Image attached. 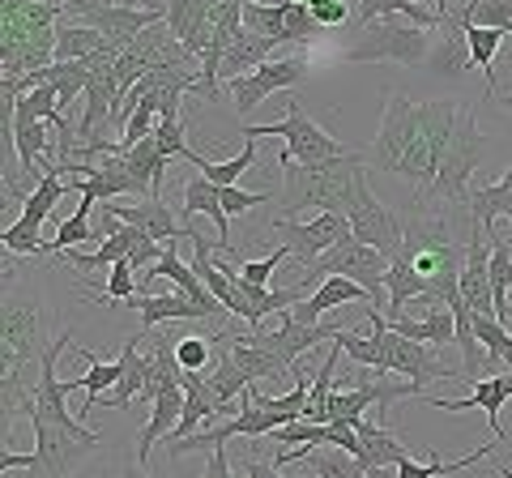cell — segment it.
<instances>
[{
  "instance_id": "obj_39",
  "label": "cell",
  "mask_w": 512,
  "mask_h": 478,
  "mask_svg": "<svg viewBox=\"0 0 512 478\" xmlns=\"http://www.w3.org/2000/svg\"><path fill=\"white\" fill-rule=\"evenodd\" d=\"M414 299H431L427 282L414 274L402 257H393V265H389V304H384V308H389V316H402L406 304H414Z\"/></svg>"
},
{
  "instance_id": "obj_16",
  "label": "cell",
  "mask_w": 512,
  "mask_h": 478,
  "mask_svg": "<svg viewBox=\"0 0 512 478\" xmlns=\"http://www.w3.org/2000/svg\"><path fill=\"white\" fill-rule=\"evenodd\" d=\"M384 372L393 376H410L414 385H427V380H461L457 368H444V363L431 355V346L410 342L402 333H393L389 321H384Z\"/></svg>"
},
{
  "instance_id": "obj_48",
  "label": "cell",
  "mask_w": 512,
  "mask_h": 478,
  "mask_svg": "<svg viewBox=\"0 0 512 478\" xmlns=\"http://www.w3.org/2000/svg\"><path fill=\"white\" fill-rule=\"evenodd\" d=\"M269 440H274V444H308V449H316V444H329L325 423H308V419H295V423L278 427Z\"/></svg>"
},
{
  "instance_id": "obj_41",
  "label": "cell",
  "mask_w": 512,
  "mask_h": 478,
  "mask_svg": "<svg viewBox=\"0 0 512 478\" xmlns=\"http://www.w3.org/2000/svg\"><path fill=\"white\" fill-rule=\"evenodd\" d=\"M474 338L483 342L495 368H512V329L500 325V316H478L474 312Z\"/></svg>"
},
{
  "instance_id": "obj_60",
  "label": "cell",
  "mask_w": 512,
  "mask_h": 478,
  "mask_svg": "<svg viewBox=\"0 0 512 478\" xmlns=\"http://www.w3.org/2000/svg\"><path fill=\"white\" fill-rule=\"evenodd\" d=\"M222 5H248V0H222Z\"/></svg>"
},
{
  "instance_id": "obj_1",
  "label": "cell",
  "mask_w": 512,
  "mask_h": 478,
  "mask_svg": "<svg viewBox=\"0 0 512 478\" xmlns=\"http://www.w3.org/2000/svg\"><path fill=\"white\" fill-rule=\"evenodd\" d=\"M406 222V239H402V257L414 274L427 282V295L436 304L457 308L461 304V269H466V244L453 235L448 218L436 205H410Z\"/></svg>"
},
{
  "instance_id": "obj_26",
  "label": "cell",
  "mask_w": 512,
  "mask_h": 478,
  "mask_svg": "<svg viewBox=\"0 0 512 478\" xmlns=\"http://www.w3.org/2000/svg\"><path fill=\"white\" fill-rule=\"evenodd\" d=\"M141 333H133V338L124 342L120 350V385L107 393V406L111 410H128L141 397V389H146V376H150V355H141L137 350Z\"/></svg>"
},
{
  "instance_id": "obj_55",
  "label": "cell",
  "mask_w": 512,
  "mask_h": 478,
  "mask_svg": "<svg viewBox=\"0 0 512 478\" xmlns=\"http://www.w3.org/2000/svg\"><path fill=\"white\" fill-rule=\"evenodd\" d=\"M244 478H286L274 461H256L252 453H248V461H244Z\"/></svg>"
},
{
  "instance_id": "obj_20",
  "label": "cell",
  "mask_w": 512,
  "mask_h": 478,
  "mask_svg": "<svg viewBox=\"0 0 512 478\" xmlns=\"http://www.w3.org/2000/svg\"><path fill=\"white\" fill-rule=\"evenodd\" d=\"M90 30H99V35L107 39V43H116L120 52L124 47H133L146 30H154V26H163L167 22V13H146V9H128V5H111V9H103V13H90V18H82Z\"/></svg>"
},
{
  "instance_id": "obj_12",
  "label": "cell",
  "mask_w": 512,
  "mask_h": 478,
  "mask_svg": "<svg viewBox=\"0 0 512 478\" xmlns=\"http://www.w3.org/2000/svg\"><path fill=\"white\" fill-rule=\"evenodd\" d=\"M350 235L359 239V244L384 252V257H397L402 252V239H406V222L397 218L389 205H380L372 184H367V167L359 171V184H355V205H350Z\"/></svg>"
},
{
  "instance_id": "obj_51",
  "label": "cell",
  "mask_w": 512,
  "mask_h": 478,
  "mask_svg": "<svg viewBox=\"0 0 512 478\" xmlns=\"http://www.w3.org/2000/svg\"><path fill=\"white\" fill-rule=\"evenodd\" d=\"M154 141H158V150H163L167 158H184L192 146H188V129H184V120H163L154 129Z\"/></svg>"
},
{
  "instance_id": "obj_56",
  "label": "cell",
  "mask_w": 512,
  "mask_h": 478,
  "mask_svg": "<svg viewBox=\"0 0 512 478\" xmlns=\"http://www.w3.org/2000/svg\"><path fill=\"white\" fill-rule=\"evenodd\" d=\"M30 461H35V453H0V470H30Z\"/></svg>"
},
{
  "instance_id": "obj_23",
  "label": "cell",
  "mask_w": 512,
  "mask_h": 478,
  "mask_svg": "<svg viewBox=\"0 0 512 478\" xmlns=\"http://www.w3.org/2000/svg\"><path fill=\"white\" fill-rule=\"evenodd\" d=\"M338 333H342V325H295L291 316H286L274 333H261V342L274 350L286 368H295V363L308 355V350H316L320 342H338Z\"/></svg>"
},
{
  "instance_id": "obj_14",
  "label": "cell",
  "mask_w": 512,
  "mask_h": 478,
  "mask_svg": "<svg viewBox=\"0 0 512 478\" xmlns=\"http://www.w3.org/2000/svg\"><path fill=\"white\" fill-rule=\"evenodd\" d=\"M308 69L312 65L303 56H274L261 69H252L244 77H231L227 90H231V99H235V111H239V116H248L252 107H265V99H274V94L295 90L303 77H308Z\"/></svg>"
},
{
  "instance_id": "obj_27",
  "label": "cell",
  "mask_w": 512,
  "mask_h": 478,
  "mask_svg": "<svg viewBox=\"0 0 512 478\" xmlns=\"http://www.w3.org/2000/svg\"><path fill=\"white\" fill-rule=\"evenodd\" d=\"M274 47H282V43L256 35V30L244 26V30L235 35V43L227 47V60H222V82H231V77H244L248 69L269 65V60H274Z\"/></svg>"
},
{
  "instance_id": "obj_62",
  "label": "cell",
  "mask_w": 512,
  "mask_h": 478,
  "mask_svg": "<svg viewBox=\"0 0 512 478\" xmlns=\"http://www.w3.org/2000/svg\"><path fill=\"white\" fill-rule=\"evenodd\" d=\"M291 5H312V0H291Z\"/></svg>"
},
{
  "instance_id": "obj_10",
  "label": "cell",
  "mask_w": 512,
  "mask_h": 478,
  "mask_svg": "<svg viewBox=\"0 0 512 478\" xmlns=\"http://www.w3.org/2000/svg\"><path fill=\"white\" fill-rule=\"evenodd\" d=\"M73 342V333L64 329L56 342H47V350H43V368H39V385H35V406H39V414L47 423H56L60 432H69V436H77V440H86V444H99L103 436L99 432H90V427L77 419V414L64 406L69 402V393H82L86 389V380L82 376H73V380H56V355L64 346Z\"/></svg>"
},
{
  "instance_id": "obj_9",
  "label": "cell",
  "mask_w": 512,
  "mask_h": 478,
  "mask_svg": "<svg viewBox=\"0 0 512 478\" xmlns=\"http://www.w3.org/2000/svg\"><path fill=\"white\" fill-rule=\"evenodd\" d=\"M419 111H423V103H410L406 90L384 94V116H380V129L372 137V150H367V167L384 171V175L402 171L414 137H419Z\"/></svg>"
},
{
  "instance_id": "obj_8",
  "label": "cell",
  "mask_w": 512,
  "mask_h": 478,
  "mask_svg": "<svg viewBox=\"0 0 512 478\" xmlns=\"http://www.w3.org/2000/svg\"><path fill=\"white\" fill-rule=\"evenodd\" d=\"M457 116H461V103L457 99L423 103V111H419V137H414L406 163H402V171H397L402 180L414 184V201H419L427 188H431V180H436L444 146H448V137H453V129H457Z\"/></svg>"
},
{
  "instance_id": "obj_59",
  "label": "cell",
  "mask_w": 512,
  "mask_h": 478,
  "mask_svg": "<svg viewBox=\"0 0 512 478\" xmlns=\"http://www.w3.org/2000/svg\"><path fill=\"white\" fill-rule=\"evenodd\" d=\"M124 478H154L150 470H124Z\"/></svg>"
},
{
  "instance_id": "obj_29",
  "label": "cell",
  "mask_w": 512,
  "mask_h": 478,
  "mask_svg": "<svg viewBox=\"0 0 512 478\" xmlns=\"http://www.w3.org/2000/svg\"><path fill=\"white\" fill-rule=\"evenodd\" d=\"M231 355H235L239 368L248 372L252 385H256V380H278V376H286V363L261 342V333H248V338L231 333Z\"/></svg>"
},
{
  "instance_id": "obj_15",
  "label": "cell",
  "mask_w": 512,
  "mask_h": 478,
  "mask_svg": "<svg viewBox=\"0 0 512 478\" xmlns=\"http://www.w3.org/2000/svg\"><path fill=\"white\" fill-rule=\"evenodd\" d=\"M30 427H35V461H30V478H69L73 466L99 449V444H86L69 432H60L56 423H47L39 406H30Z\"/></svg>"
},
{
  "instance_id": "obj_40",
  "label": "cell",
  "mask_w": 512,
  "mask_h": 478,
  "mask_svg": "<svg viewBox=\"0 0 512 478\" xmlns=\"http://www.w3.org/2000/svg\"><path fill=\"white\" fill-rule=\"evenodd\" d=\"M491 449H495V444L487 440V444H478L470 457H457V461H440L436 449H431V461H414V457H406L402 466H397V478H444V474H457V470L474 466V461H483Z\"/></svg>"
},
{
  "instance_id": "obj_18",
  "label": "cell",
  "mask_w": 512,
  "mask_h": 478,
  "mask_svg": "<svg viewBox=\"0 0 512 478\" xmlns=\"http://www.w3.org/2000/svg\"><path fill=\"white\" fill-rule=\"evenodd\" d=\"M214 13H218V0H167V30L192 60H201L205 47H210Z\"/></svg>"
},
{
  "instance_id": "obj_21",
  "label": "cell",
  "mask_w": 512,
  "mask_h": 478,
  "mask_svg": "<svg viewBox=\"0 0 512 478\" xmlns=\"http://www.w3.org/2000/svg\"><path fill=\"white\" fill-rule=\"evenodd\" d=\"M107 214H116L120 222H128V227H137L146 239H154V244H175V239H188V227H180L175 222V214L163 205V197H150L141 205H103Z\"/></svg>"
},
{
  "instance_id": "obj_63",
  "label": "cell",
  "mask_w": 512,
  "mask_h": 478,
  "mask_svg": "<svg viewBox=\"0 0 512 478\" xmlns=\"http://www.w3.org/2000/svg\"><path fill=\"white\" fill-rule=\"evenodd\" d=\"M508 35H512V30H508Z\"/></svg>"
},
{
  "instance_id": "obj_2",
  "label": "cell",
  "mask_w": 512,
  "mask_h": 478,
  "mask_svg": "<svg viewBox=\"0 0 512 478\" xmlns=\"http://www.w3.org/2000/svg\"><path fill=\"white\" fill-rule=\"evenodd\" d=\"M60 0H0V69L5 77H30L56 65Z\"/></svg>"
},
{
  "instance_id": "obj_24",
  "label": "cell",
  "mask_w": 512,
  "mask_h": 478,
  "mask_svg": "<svg viewBox=\"0 0 512 478\" xmlns=\"http://www.w3.org/2000/svg\"><path fill=\"white\" fill-rule=\"evenodd\" d=\"M133 308L141 312V338L163 325V321H218L210 308H201L197 299H188L184 291H171V295H137Z\"/></svg>"
},
{
  "instance_id": "obj_3",
  "label": "cell",
  "mask_w": 512,
  "mask_h": 478,
  "mask_svg": "<svg viewBox=\"0 0 512 478\" xmlns=\"http://www.w3.org/2000/svg\"><path fill=\"white\" fill-rule=\"evenodd\" d=\"M282 175H286V188H282V205H286V218H295L299 210L316 205L320 214H350L355 205V184H359V171L367 167L363 154H342L325 167H299L291 154H278Z\"/></svg>"
},
{
  "instance_id": "obj_54",
  "label": "cell",
  "mask_w": 512,
  "mask_h": 478,
  "mask_svg": "<svg viewBox=\"0 0 512 478\" xmlns=\"http://www.w3.org/2000/svg\"><path fill=\"white\" fill-rule=\"evenodd\" d=\"M201 478H235L231 461H227V444H222V449H214V453H210V461H205V474H201Z\"/></svg>"
},
{
  "instance_id": "obj_31",
  "label": "cell",
  "mask_w": 512,
  "mask_h": 478,
  "mask_svg": "<svg viewBox=\"0 0 512 478\" xmlns=\"http://www.w3.org/2000/svg\"><path fill=\"white\" fill-rule=\"evenodd\" d=\"M380 18H406L414 26H427V30H440L444 26V9L440 13H427L423 0H359V30L372 26Z\"/></svg>"
},
{
  "instance_id": "obj_58",
  "label": "cell",
  "mask_w": 512,
  "mask_h": 478,
  "mask_svg": "<svg viewBox=\"0 0 512 478\" xmlns=\"http://www.w3.org/2000/svg\"><path fill=\"white\" fill-rule=\"evenodd\" d=\"M491 103H500V107L508 111V116H512V94H495V99H491Z\"/></svg>"
},
{
  "instance_id": "obj_33",
  "label": "cell",
  "mask_w": 512,
  "mask_h": 478,
  "mask_svg": "<svg viewBox=\"0 0 512 478\" xmlns=\"http://www.w3.org/2000/svg\"><path fill=\"white\" fill-rule=\"evenodd\" d=\"M491 235V295H495V316H500V325L512 329V304H508V295H512V235Z\"/></svg>"
},
{
  "instance_id": "obj_11",
  "label": "cell",
  "mask_w": 512,
  "mask_h": 478,
  "mask_svg": "<svg viewBox=\"0 0 512 478\" xmlns=\"http://www.w3.org/2000/svg\"><path fill=\"white\" fill-rule=\"evenodd\" d=\"M274 235L278 244L291 252V261L308 274V269L325 257L329 248H338L342 239H350V218L346 214H320L312 222H295V218H274ZM299 274V278H303ZM295 278V282H299Z\"/></svg>"
},
{
  "instance_id": "obj_44",
  "label": "cell",
  "mask_w": 512,
  "mask_h": 478,
  "mask_svg": "<svg viewBox=\"0 0 512 478\" xmlns=\"http://www.w3.org/2000/svg\"><path fill=\"white\" fill-rule=\"evenodd\" d=\"M86 239H99L90 227V205H77V210L60 222L56 239H47V252H69V248H82Z\"/></svg>"
},
{
  "instance_id": "obj_13",
  "label": "cell",
  "mask_w": 512,
  "mask_h": 478,
  "mask_svg": "<svg viewBox=\"0 0 512 478\" xmlns=\"http://www.w3.org/2000/svg\"><path fill=\"white\" fill-rule=\"evenodd\" d=\"M43 342V321L39 304L30 295H9L5 312H0V359H5L9 376H22V368L39 355Z\"/></svg>"
},
{
  "instance_id": "obj_61",
  "label": "cell",
  "mask_w": 512,
  "mask_h": 478,
  "mask_svg": "<svg viewBox=\"0 0 512 478\" xmlns=\"http://www.w3.org/2000/svg\"><path fill=\"white\" fill-rule=\"evenodd\" d=\"M495 474H500V478H512V470H495Z\"/></svg>"
},
{
  "instance_id": "obj_47",
  "label": "cell",
  "mask_w": 512,
  "mask_h": 478,
  "mask_svg": "<svg viewBox=\"0 0 512 478\" xmlns=\"http://www.w3.org/2000/svg\"><path fill=\"white\" fill-rule=\"evenodd\" d=\"M282 13H286V43L312 47L320 35H325V26L312 18L308 5H291V0H282Z\"/></svg>"
},
{
  "instance_id": "obj_57",
  "label": "cell",
  "mask_w": 512,
  "mask_h": 478,
  "mask_svg": "<svg viewBox=\"0 0 512 478\" xmlns=\"http://www.w3.org/2000/svg\"><path fill=\"white\" fill-rule=\"evenodd\" d=\"M128 9H146V13H167V0H124Z\"/></svg>"
},
{
  "instance_id": "obj_4",
  "label": "cell",
  "mask_w": 512,
  "mask_h": 478,
  "mask_svg": "<svg viewBox=\"0 0 512 478\" xmlns=\"http://www.w3.org/2000/svg\"><path fill=\"white\" fill-rule=\"evenodd\" d=\"M487 150H491V141L483 137V129H478L474 107H461L457 129H453V137H448V146H444L436 180H431V188L414 205L444 201V205H457V210H470V175L487 158Z\"/></svg>"
},
{
  "instance_id": "obj_53",
  "label": "cell",
  "mask_w": 512,
  "mask_h": 478,
  "mask_svg": "<svg viewBox=\"0 0 512 478\" xmlns=\"http://www.w3.org/2000/svg\"><path fill=\"white\" fill-rule=\"evenodd\" d=\"M60 5H64V13H73V18L82 22V18H90V13H103L111 5H124V0H60Z\"/></svg>"
},
{
  "instance_id": "obj_37",
  "label": "cell",
  "mask_w": 512,
  "mask_h": 478,
  "mask_svg": "<svg viewBox=\"0 0 512 478\" xmlns=\"http://www.w3.org/2000/svg\"><path fill=\"white\" fill-rule=\"evenodd\" d=\"M457 18H461V9H457ZM461 35H466L470 43V60H474V69H483L487 73V99H495V56H500V43H504V30H487V26H474L461 18Z\"/></svg>"
},
{
  "instance_id": "obj_42",
  "label": "cell",
  "mask_w": 512,
  "mask_h": 478,
  "mask_svg": "<svg viewBox=\"0 0 512 478\" xmlns=\"http://www.w3.org/2000/svg\"><path fill=\"white\" fill-rule=\"evenodd\" d=\"M244 26L256 30V35L286 43V13H282V0L278 5H261V0H248L244 5Z\"/></svg>"
},
{
  "instance_id": "obj_52",
  "label": "cell",
  "mask_w": 512,
  "mask_h": 478,
  "mask_svg": "<svg viewBox=\"0 0 512 478\" xmlns=\"http://www.w3.org/2000/svg\"><path fill=\"white\" fill-rule=\"evenodd\" d=\"M308 13H312V18L320 22V26H346L350 22V5H346V0H312V5H308Z\"/></svg>"
},
{
  "instance_id": "obj_32",
  "label": "cell",
  "mask_w": 512,
  "mask_h": 478,
  "mask_svg": "<svg viewBox=\"0 0 512 478\" xmlns=\"http://www.w3.org/2000/svg\"><path fill=\"white\" fill-rule=\"evenodd\" d=\"M64 193H73V184L64 180V167H60V163H52V167H47V175L39 180V188L22 201V214H18V218H22V222H30V227H43V222L52 218L56 205L64 201Z\"/></svg>"
},
{
  "instance_id": "obj_45",
  "label": "cell",
  "mask_w": 512,
  "mask_h": 478,
  "mask_svg": "<svg viewBox=\"0 0 512 478\" xmlns=\"http://www.w3.org/2000/svg\"><path fill=\"white\" fill-rule=\"evenodd\" d=\"M137 291H141L137 269L128 265V261H120V265L107 269V282H103V299H99V304H111V308H116V304H133Z\"/></svg>"
},
{
  "instance_id": "obj_50",
  "label": "cell",
  "mask_w": 512,
  "mask_h": 478,
  "mask_svg": "<svg viewBox=\"0 0 512 478\" xmlns=\"http://www.w3.org/2000/svg\"><path fill=\"white\" fill-rule=\"evenodd\" d=\"M286 257H291V252H286V248L278 244L274 252H269V257H261V261H244V265H239V278H244L248 286H269V278H274V269H278Z\"/></svg>"
},
{
  "instance_id": "obj_34",
  "label": "cell",
  "mask_w": 512,
  "mask_h": 478,
  "mask_svg": "<svg viewBox=\"0 0 512 478\" xmlns=\"http://www.w3.org/2000/svg\"><path fill=\"white\" fill-rule=\"evenodd\" d=\"M444 26H448V35H436V47H431L427 65L436 69V73H466L474 60H470V43H466V35H457V30H461V18H453V13L444 9Z\"/></svg>"
},
{
  "instance_id": "obj_46",
  "label": "cell",
  "mask_w": 512,
  "mask_h": 478,
  "mask_svg": "<svg viewBox=\"0 0 512 478\" xmlns=\"http://www.w3.org/2000/svg\"><path fill=\"white\" fill-rule=\"evenodd\" d=\"M0 244H5L13 257H47V239L39 235V227H30L22 218L0 231Z\"/></svg>"
},
{
  "instance_id": "obj_28",
  "label": "cell",
  "mask_w": 512,
  "mask_h": 478,
  "mask_svg": "<svg viewBox=\"0 0 512 478\" xmlns=\"http://www.w3.org/2000/svg\"><path fill=\"white\" fill-rule=\"evenodd\" d=\"M466 214H470V222H478V227H487V231H495V218L512 222V163L495 184L470 188V210Z\"/></svg>"
},
{
  "instance_id": "obj_36",
  "label": "cell",
  "mask_w": 512,
  "mask_h": 478,
  "mask_svg": "<svg viewBox=\"0 0 512 478\" xmlns=\"http://www.w3.org/2000/svg\"><path fill=\"white\" fill-rule=\"evenodd\" d=\"M82 363H86V372H82V380H86V389H82L86 402H82V410H77V419H86V414L99 406V397L120 385V359H99L94 350H82Z\"/></svg>"
},
{
  "instance_id": "obj_7",
  "label": "cell",
  "mask_w": 512,
  "mask_h": 478,
  "mask_svg": "<svg viewBox=\"0 0 512 478\" xmlns=\"http://www.w3.org/2000/svg\"><path fill=\"white\" fill-rule=\"evenodd\" d=\"M282 111L286 116L278 124H244V137H286V154L295 158L299 167H325L333 163V158L350 154L346 146L333 133H325L320 124L308 116V107H303V99H282Z\"/></svg>"
},
{
  "instance_id": "obj_19",
  "label": "cell",
  "mask_w": 512,
  "mask_h": 478,
  "mask_svg": "<svg viewBox=\"0 0 512 478\" xmlns=\"http://www.w3.org/2000/svg\"><path fill=\"white\" fill-rule=\"evenodd\" d=\"M508 397H512V372H500V376H483V380H474V393H470V397H457V402H444V397H427V406L448 410V414L487 410V419H491V440H495V444H504L500 410H504Z\"/></svg>"
},
{
  "instance_id": "obj_38",
  "label": "cell",
  "mask_w": 512,
  "mask_h": 478,
  "mask_svg": "<svg viewBox=\"0 0 512 478\" xmlns=\"http://www.w3.org/2000/svg\"><path fill=\"white\" fill-rule=\"evenodd\" d=\"M184 163H192V167H197V171L205 175V180L218 184V188H235V184H239V175H244V171L256 163V141L248 137V146L239 150V154L231 158V163H205V158H201L197 150H188V154H184Z\"/></svg>"
},
{
  "instance_id": "obj_25",
  "label": "cell",
  "mask_w": 512,
  "mask_h": 478,
  "mask_svg": "<svg viewBox=\"0 0 512 478\" xmlns=\"http://www.w3.org/2000/svg\"><path fill=\"white\" fill-rule=\"evenodd\" d=\"M184 385H171V389H163L158 393V402L150 406V423L141 427V436H137V461H141V470L150 466V449L163 436H171L175 427H180V419H184Z\"/></svg>"
},
{
  "instance_id": "obj_22",
  "label": "cell",
  "mask_w": 512,
  "mask_h": 478,
  "mask_svg": "<svg viewBox=\"0 0 512 478\" xmlns=\"http://www.w3.org/2000/svg\"><path fill=\"white\" fill-rule=\"evenodd\" d=\"M180 210H184V227H188L192 214L214 218L218 248L227 252V257H235V248H231V214H227V205H222V188L218 184H210L205 175H192V180L180 188Z\"/></svg>"
},
{
  "instance_id": "obj_17",
  "label": "cell",
  "mask_w": 512,
  "mask_h": 478,
  "mask_svg": "<svg viewBox=\"0 0 512 478\" xmlns=\"http://www.w3.org/2000/svg\"><path fill=\"white\" fill-rule=\"evenodd\" d=\"M461 299L478 316H495V295H491V235L487 227L470 222L466 239V269H461Z\"/></svg>"
},
{
  "instance_id": "obj_49",
  "label": "cell",
  "mask_w": 512,
  "mask_h": 478,
  "mask_svg": "<svg viewBox=\"0 0 512 478\" xmlns=\"http://www.w3.org/2000/svg\"><path fill=\"white\" fill-rule=\"evenodd\" d=\"M175 359H180L184 372H205L214 363V346L210 338H180L175 342Z\"/></svg>"
},
{
  "instance_id": "obj_6",
  "label": "cell",
  "mask_w": 512,
  "mask_h": 478,
  "mask_svg": "<svg viewBox=\"0 0 512 478\" xmlns=\"http://www.w3.org/2000/svg\"><path fill=\"white\" fill-rule=\"evenodd\" d=\"M389 257L384 252H376V248H367V244H359L355 235L350 239H342L338 248H329L325 257H320L308 274H303L295 286L303 295L308 291H316L325 278H350V282H359L367 295H372V308H384V286H389Z\"/></svg>"
},
{
  "instance_id": "obj_5",
  "label": "cell",
  "mask_w": 512,
  "mask_h": 478,
  "mask_svg": "<svg viewBox=\"0 0 512 478\" xmlns=\"http://www.w3.org/2000/svg\"><path fill=\"white\" fill-rule=\"evenodd\" d=\"M431 47H436V30L414 26L406 18H380L372 26L359 30V39L346 47L350 65H380V60H393V65H427Z\"/></svg>"
},
{
  "instance_id": "obj_30",
  "label": "cell",
  "mask_w": 512,
  "mask_h": 478,
  "mask_svg": "<svg viewBox=\"0 0 512 478\" xmlns=\"http://www.w3.org/2000/svg\"><path fill=\"white\" fill-rule=\"evenodd\" d=\"M355 432H359V440H363L367 474H372V478H376L380 470H389V466H402V461L410 457V449L389 432V427H380V423H367V419H363Z\"/></svg>"
},
{
  "instance_id": "obj_35",
  "label": "cell",
  "mask_w": 512,
  "mask_h": 478,
  "mask_svg": "<svg viewBox=\"0 0 512 478\" xmlns=\"http://www.w3.org/2000/svg\"><path fill=\"white\" fill-rule=\"evenodd\" d=\"M107 47H116V43H107L99 30H90L86 22L60 26V30H56V65H69V60L99 56V52H107ZM116 52H120V47H116Z\"/></svg>"
},
{
  "instance_id": "obj_43",
  "label": "cell",
  "mask_w": 512,
  "mask_h": 478,
  "mask_svg": "<svg viewBox=\"0 0 512 478\" xmlns=\"http://www.w3.org/2000/svg\"><path fill=\"white\" fill-rule=\"evenodd\" d=\"M312 478H372L346 449H320L308 457Z\"/></svg>"
}]
</instances>
